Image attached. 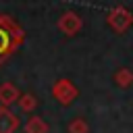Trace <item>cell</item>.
Returning <instances> with one entry per match:
<instances>
[{"label":"cell","instance_id":"6da1fadb","mask_svg":"<svg viewBox=\"0 0 133 133\" xmlns=\"http://www.w3.org/2000/svg\"><path fill=\"white\" fill-rule=\"evenodd\" d=\"M131 81H133L131 71L123 69V71H118V73H116V83H118L121 87H129V85H131Z\"/></svg>","mask_w":133,"mask_h":133},{"label":"cell","instance_id":"277c9868","mask_svg":"<svg viewBox=\"0 0 133 133\" xmlns=\"http://www.w3.org/2000/svg\"><path fill=\"white\" fill-rule=\"evenodd\" d=\"M8 48V35L4 31H0V52H4Z\"/></svg>","mask_w":133,"mask_h":133},{"label":"cell","instance_id":"7a4b0ae2","mask_svg":"<svg viewBox=\"0 0 133 133\" xmlns=\"http://www.w3.org/2000/svg\"><path fill=\"white\" fill-rule=\"evenodd\" d=\"M129 21H131V17H129L127 12H123V10H118V12H116V29L127 27V25H129Z\"/></svg>","mask_w":133,"mask_h":133},{"label":"cell","instance_id":"3957f363","mask_svg":"<svg viewBox=\"0 0 133 133\" xmlns=\"http://www.w3.org/2000/svg\"><path fill=\"white\" fill-rule=\"evenodd\" d=\"M71 131H73V133H85V131H87V125H85L83 121H77V123L71 125Z\"/></svg>","mask_w":133,"mask_h":133}]
</instances>
